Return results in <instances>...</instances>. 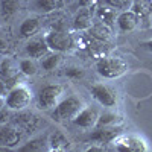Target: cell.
<instances>
[{
    "label": "cell",
    "instance_id": "obj_1",
    "mask_svg": "<svg viewBox=\"0 0 152 152\" xmlns=\"http://www.w3.org/2000/svg\"><path fill=\"white\" fill-rule=\"evenodd\" d=\"M96 70L107 79H116L125 75V72L128 70V64L117 56H102L96 62Z\"/></svg>",
    "mask_w": 152,
    "mask_h": 152
},
{
    "label": "cell",
    "instance_id": "obj_2",
    "mask_svg": "<svg viewBox=\"0 0 152 152\" xmlns=\"http://www.w3.org/2000/svg\"><path fill=\"white\" fill-rule=\"evenodd\" d=\"M84 108V104L79 97L76 96H69L66 99H62L61 102H58V105L55 107L52 117L56 122H64V120H73L78 113Z\"/></svg>",
    "mask_w": 152,
    "mask_h": 152
},
{
    "label": "cell",
    "instance_id": "obj_3",
    "mask_svg": "<svg viewBox=\"0 0 152 152\" xmlns=\"http://www.w3.org/2000/svg\"><path fill=\"white\" fill-rule=\"evenodd\" d=\"M62 94H64V87L61 84H47L38 91V107L41 110L55 108Z\"/></svg>",
    "mask_w": 152,
    "mask_h": 152
},
{
    "label": "cell",
    "instance_id": "obj_4",
    "mask_svg": "<svg viewBox=\"0 0 152 152\" xmlns=\"http://www.w3.org/2000/svg\"><path fill=\"white\" fill-rule=\"evenodd\" d=\"M31 100H32V94L29 91V88L26 85L17 84L11 88L6 96V107L9 110L21 111L31 104Z\"/></svg>",
    "mask_w": 152,
    "mask_h": 152
},
{
    "label": "cell",
    "instance_id": "obj_5",
    "mask_svg": "<svg viewBox=\"0 0 152 152\" xmlns=\"http://www.w3.org/2000/svg\"><path fill=\"white\" fill-rule=\"evenodd\" d=\"M46 43L49 46L50 50L53 52H69L72 47H75V41H73V37L64 31H59V29H55L52 32H49L46 35Z\"/></svg>",
    "mask_w": 152,
    "mask_h": 152
},
{
    "label": "cell",
    "instance_id": "obj_6",
    "mask_svg": "<svg viewBox=\"0 0 152 152\" xmlns=\"http://www.w3.org/2000/svg\"><path fill=\"white\" fill-rule=\"evenodd\" d=\"M90 93L94 97L96 102L102 107L113 108L117 105V91L108 84H94L90 88Z\"/></svg>",
    "mask_w": 152,
    "mask_h": 152
},
{
    "label": "cell",
    "instance_id": "obj_7",
    "mask_svg": "<svg viewBox=\"0 0 152 152\" xmlns=\"http://www.w3.org/2000/svg\"><path fill=\"white\" fill-rule=\"evenodd\" d=\"M116 151H123V152H145L148 151V145L142 137L129 134V135H120L114 140Z\"/></svg>",
    "mask_w": 152,
    "mask_h": 152
},
{
    "label": "cell",
    "instance_id": "obj_8",
    "mask_svg": "<svg viewBox=\"0 0 152 152\" xmlns=\"http://www.w3.org/2000/svg\"><path fill=\"white\" fill-rule=\"evenodd\" d=\"M20 73H21V70L18 69V66L12 59L5 58L0 62V81H2L8 88H12L14 85L18 84Z\"/></svg>",
    "mask_w": 152,
    "mask_h": 152
},
{
    "label": "cell",
    "instance_id": "obj_9",
    "mask_svg": "<svg viewBox=\"0 0 152 152\" xmlns=\"http://www.w3.org/2000/svg\"><path fill=\"white\" fill-rule=\"evenodd\" d=\"M23 134L20 132V128L14 125L3 123L0 125V146L2 148H14L17 143H20Z\"/></svg>",
    "mask_w": 152,
    "mask_h": 152
},
{
    "label": "cell",
    "instance_id": "obj_10",
    "mask_svg": "<svg viewBox=\"0 0 152 152\" xmlns=\"http://www.w3.org/2000/svg\"><path fill=\"white\" fill-rule=\"evenodd\" d=\"M120 134V128L117 125H113V126H97V129L90 135V138L93 142L99 143V145H104V143H111L114 142Z\"/></svg>",
    "mask_w": 152,
    "mask_h": 152
},
{
    "label": "cell",
    "instance_id": "obj_11",
    "mask_svg": "<svg viewBox=\"0 0 152 152\" xmlns=\"http://www.w3.org/2000/svg\"><path fill=\"white\" fill-rule=\"evenodd\" d=\"M97 119H99V113L96 108H91V107H85L82 108L78 116H76L72 122L79 126V128H84V129H88V128H93V126L97 123Z\"/></svg>",
    "mask_w": 152,
    "mask_h": 152
},
{
    "label": "cell",
    "instance_id": "obj_12",
    "mask_svg": "<svg viewBox=\"0 0 152 152\" xmlns=\"http://www.w3.org/2000/svg\"><path fill=\"white\" fill-rule=\"evenodd\" d=\"M14 123L18 126L20 129L26 131V132H32L37 129L38 123H40V117L34 113H29V111H23V113H18L14 116Z\"/></svg>",
    "mask_w": 152,
    "mask_h": 152
},
{
    "label": "cell",
    "instance_id": "obj_13",
    "mask_svg": "<svg viewBox=\"0 0 152 152\" xmlns=\"http://www.w3.org/2000/svg\"><path fill=\"white\" fill-rule=\"evenodd\" d=\"M138 21H140V14H137L135 11H122L117 15V26L122 32H131L137 28Z\"/></svg>",
    "mask_w": 152,
    "mask_h": 152
},
{
    "label": "cell",
    "instance_id": "obj_14",
    "mask_svg": "<svg viewBox=\"0 0 152 152\" xmlns=\"http://www.w3.org/2000/svg\"><path fill=\"white\" fill-rule=\"evenodd\" d=\"M88 35H90V38H93L94 41H100V43H108L113 38L110 26H107V24L100 23V21L91 24V28L88 29Z\"/></svg>",
    "mask_w": 152,
    "mask_h": 152
},
{
    "label": "cell",
    "instance_id": "obj_15",
    "mask_svg": "<svg viewBox=\"0 0 152 152\" xmlns=\"http://www.w3.org/2000/svg\"><path fill=\"white\" fill-rule=\"evenodd\" d=\"M49 46L46 43V40H40V38H35V40H31L26 46V52L31 58L38 59V58H43L47 55L49 52Z\"/></svg>",
    "mask_w": 152,
    "mask_h": 152
},
{
    "label": "cell",
    "instance_id": "obj_16",
    "mask_svg": "<svg viewBox=\"0 0 152 152\" xmlns=\"http://www.w3.org/2000/svg\"><path fill=\"white\" fill-rule=\"evenodd\" d=\"M91 24H93V11L82 8V11H79L73 20V28L76 31H88L91 28Z\"/></svg>",
    "mask_w": 152,
    "mask_h": 152
},
{
    "label": "cell",
    "instance_id": "obj_17",
    "mask_svg": "<svg viewBox=\"0 0 152 152\" xmlns=\"http://www.w3.org/2000/svg\"><path fill=\"white\" fill-rule=\"evenodd\" d=\"M69 148H70V140L67 138L66 134H62L61 131H55L50 134V137H49V149L50 151L62 152V151H67Z\"/></svg>",
    "mask_w": 152,
    "mask_h": 152
},
{
    "label": "cell",
    "instance_id": "obj_18",
    "mask_svg": "<svg viewBox=\"0 0 152 152\" xmlns=\"http://www.w3.org/2000/svg\"><path fill=\"white\" fill-rule=\"evenodd\" d=\"M21 6V0H0V14L5 20H11Z\"/></svg>",
    "mask_w": 152,
    "mask_h": 152
},
{
    "label": "cell",
    "instance_id": "obj_19",
    "mask_svg": "<svg viewBox=\"0 0 152 152\" xmlns=\"http://www.w3.org/2000/svg\"><path fill=\"white\" fill-rule=\"evenodd\" d=\"M116 11H117V9H114V8H111V6H108V5L100 6V8H97V11H96V17L99 18L100 23H104V24H107V26L111 28L113 24H114V21L117 20Z\"/></svg>",
    "mask_w": 152,
    "mask_h": 152
},
{
    "label": "cell",
    "instance_id": "obj_20",
    "mask_svg": "<svg viewBox=\"0 0 152 152\" xmlns=\"http://www.w3.org/2000/svg\"><path fill=\"white\" fill-rule=\"evenodd\" d=\"M40 29V20L35 18V17H31V18H26L21 26H20V35L23 38H31L37 34V31Z\"/></svg>",
    "mask_w": 152,
    "mask_h": 152
},
{
    "label": "cell",
    "instance_id": "obj_21",
    "mask_svg": "<svg viewBox=\"0 0 152 152\" xmlns=\"http://www.w3.org/2000/svg\"><path fill=\"white\" fill-rule=\"evenodd\" d=\"M46 145H49V142L46 140V137H38L34 140L28 142L23 148H20V152H40V151H46L49 149Z\"/></svg>",
    "mask_w": 152,
    "mask_h": 152
},
{
    "label": "cell",
    "instance_id": "obj_22",
    "mask_svg": "<svg viewBox=\"0 0 152 152\" xmlns=\"http://www.w3.org/2000/svg\"><path fill=\"white\" fill-rule=\"evenodd\" d=\"M37 6L43 12H55L64 8V0H37Z\"/></svg>",
    "mask_w": 152,
    "mask_h": 152
},
{
    "label": "cell",
    "instance_id": "obj_23",
    "mask_svg": "<svg viewBox=\"0 0 152 152\" xmlns=\"http://www.w3.org/2000/svg\"><path fill=\"white\" fill-rule=\"evenodd\" d=\"M122 122V117L119 116V114L116 113H104V114H100L99 119H97V126H113V125H117Z\"/></svg>",
    "mask_w": 152,
    "mask_h": 152
},
{
    "label": "cell",
    "instance_id": "obj_24",
    "mask_svg": "<svg viewBox=\"0 0 152 152\" xmlns=\"http://www.w3.org/2000/svg\"><path fill=\"white\" fill-rule=\"evenodd\" d=\"M61 58H62V56H61V53H59V52L49 55V56H46L44 59H41V67H43L44 70H47V72H50V70H55V69L59 66Z\"/></svg>",
    "mask_w": 152,
    "mask_h": 152
},
{
    "label": "cell",
    "instance_id": "obj_25",
    "mask_svg": "<svg viewBox=\"0 0 152 152\" xmlns=\"http://www.w3.org/2000/svg\"><path fill=\"white\" fill-rule=\"evenodd\" d=\"M105 5L117 9V11H128L132 8L134 0H104Z\"/></svg>",
    "mask_w": 152,
    "mask_h": 152
},
{
    "label": "cell",
    "instance_id": "obj_26",
    "mask_svg": "<svg viewBox=\"0 0 152 152\" xmlns=\"http://www.w3.org/2000/svg\"><path fill=\"white\" fill-rule=\"evenodd\" d=\"M137 14L140 15H146L149 12H152V0H137V2L132 5Z\"/></svg>",
    "mask_w": 152,
    "mask_h": 152
},
{
    "label": "cell",
    "instance_id": "obj_27",
    "mask_svg": "<svg viewBox=\"0 0 152 152\" xmlns=\"http://www.w3.org/2000/svg\"><path fill=\"white\" fill-rule=\"evenodd\" d=\"M20 70L26 76H34L37 73V64L32 59H21L20 61Z\"/></svg>",
    "mask_w": 152,
    "mask_h": 152
},
{
    "label": "cell",
    "instance_id": "obj_28",
    "mask_svg": "<svg viewBox=\"0 0 152 152\" xmlns=\"http://www.w3.org/2000/svg\"><path fill=\"white\" fill-rule=\"evenodd\" d=\"M66 75L69 76V78H72V79H79V78L84 76V70L79 69V67H69L66 70Z\"/></svg>",
    "mask_w": 152,
    "mask_h": 152
},
{
    "label": "cell",
    "instance_id": "obj_29",
    "mask_svg": "<svg viewBox=\"0 0 152 152\" xmlns=\"http://www.w3.org/2000/svg\"><path fill=\"white\" fill-rule=\"evenodd\" d=\"M12 43L9 41V38H6L5 35H0V53H8L11 50Z\"/></svg>",
    "mask_w": 152,
    "mask_h": 152
},
{
    "label": "cell",
    "instance_id": "obj_30",
    "mask_svg": "<svg viewBox=\"0 0 152 152\" xmlns=\"http://www.w3.org/2000/svg\"><path fill=\"white\" fill-rule=\"evenodd\" d=\"M99 5V0H79V6L85 9H96Z\"/></svg>",
    "mask_w": 152,
    "mask_h": 152
},
{
    "label": "cell",
    "instance_id": "obj_31",
    "mask_svg": "<svg viewBox=\"0 0 152 152\" xmlns=\"http://www.w3.org/2000/svg\"><path fill=\"white\" fill-rule=\"evenodd\" d=\"M87 151H90V152H104L105 151V146H91V148H88Z\"/></svg>",
    "mask_w": 152,
    "mask_h": 152
},
{
    "label": "cell",
    "instance_id": "obj_32",
    "mask_svg": "<svg viewBox=\"0 0 152 152\" xmlns=\"http://www.w3.org/2000/svg\"><path fill=\"white\" fill-rule=\"evenodd\" d=\"M142 46H143V49H146V50H148V52H152V40H148V41H145Z\"/></svg>",
    "mask_w": 152,
    "mask_h": 152
},
{
    "label": "cell",
    "instance_id": "obj_33",
    "mask_svg": "<svg viewBox=\"0 0 152 152\" xmlns=\"http://www.w3.org/2000/svg\"><path fill=\"white\" fill-rule=\"evenodd\" d=\"M6 88H8V87H6L2 81H0V97H3V96L6 94Z\"/></svg>",
    "mask_w": 152,
    "mask_h": 152
}]
</instances>
